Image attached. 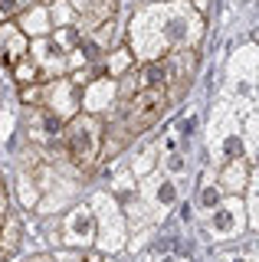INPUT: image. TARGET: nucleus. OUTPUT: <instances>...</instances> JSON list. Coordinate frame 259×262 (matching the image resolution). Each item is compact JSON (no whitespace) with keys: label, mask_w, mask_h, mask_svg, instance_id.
<instances>
[{"label":"nucleus","mask_w":259,"mask_h":262,"mask_svg":"<svg viewBox=\"0 0 259 262\" xmlns=\"http://www.w3.org/2000/svg\"><path fill=\"white\" fill-rule=\"evenodd\" d=\"M0 56L10 66L27 56V36H23L13 23H0Z\"/></svg>","instance_id":"nucleus-3"},{"label":"nucleus","mask_w":259,"mask_h":262,"mask_svg":"<svg viewBox=\"0 0 259 262\" xmlns=\"http://www.w3.org/2000/svg\"><path fill=\"white\" fill-rule=\"evenodd\" d=\"M36 72H39V66H36L33 59H27V56H23L20 62H13V76H17V82H20V85H33Z\"/></svg>","instance_id":"nucleus-6"},{"label":"nucleus","mask_w":259,"mask_h":262,"mask_svg":"<svg viewBox=\"0 0 259 262\" xmlns=\"http://www.w3.org/2000/svg\"><path fill=\"white\" fill-rule=\"evenodd\" d=\"M161 108H164V92H161V89H144V92H138L135 102H132V112H128L132 128L144 131L148 125H155L161 118Z\"/></svg>","instance_id":"nucleus-2"},{"label":"nucleus","mask_w":259,"mask_h":262,"mask_svg":"<svg viewBox=\"0 0 259 262\" xmlns=\"http://www.w3.org/2000/svg\"><path fill=\"white\" fill-rule=\"evenodd\" d=\"M13 13H20L17 0H0V20H4V16H13Z\"/></svg>","instance_id":"nucleus-8"},{"label":"nucleus","mask_w":259,"mask_h":262,"mask_svg":"<svg viewBox=\"0 0 259 262\" xmlns=\"http://www.w3.org/2000/svg\"><path fill=\"white\" fill-rule=\"evenodd\" d=\"M17 246H20V223L13 216H7L4 226H0V259L13 256V252H17Z\"/></svg>","instance_id":"nucleus-4"},{"label":"nucleus","mask_w":259,"mask_h":262,"mask_svg":"<svg viewBox=\"0 0 259 262\" xmlns=\"http://www.w3.org/2000/svg\"><path fill=\"white\" fill-rule=\"evenodd\" d=\"M56 46H62V49H72V46H79V30H69V27H62L59 33H56Z\"/></svg>","instance_id":"nucleus-7"},{"label":"nucleus","mask_w":259,"mask_h":262,"mask_svg":"<svg viewBox=\"0 0 259 262\" xmlns=\"http://www.w3.org/2000/svg\"><path fill=\"white\" fill-rule=\"evenodd\" d=\"M62 144H66V154L72 158V164L89 170L102 147V121L95 115H72L69 125L62 128Z\"/></svg>","instance_id":"nucleus-1"},{"label":"nucleus","mask_w":259,"mask_h":262,"mask_svg":"<svg viewBox=\"0 0 259 262\" xmlns=\"http://www.w3.org/2000/svg\"><path fill=\"white\" fill-rule=\"evenodd\" d=\"M167 66L164 62H158V59H151V62H144L141 66V82H144V89H164L167 85Z\"/></svg>","instance_id":"nucleus-5"}]
</instances>
